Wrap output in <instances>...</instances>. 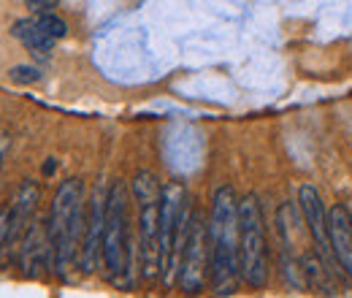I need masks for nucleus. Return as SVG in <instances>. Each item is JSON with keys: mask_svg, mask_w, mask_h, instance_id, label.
I'll return each mask as SVG.
<instances>
[{"mask_svg": "<svg viewBox=\"0 0 352 298\" xmlns=\"http://www.w3.org/2000/svg\"><path fill=\"white\" fill-rule=\"evenodd\" d=\"M85 225H87L85 182L65 179L57 187L52 198V212H49V239H52V255H54L52 268L63 282H71V271L79 266Z\"/></svg>", "mask_w": 352, "mask_h": 298, "instance_id": "f257e3e1", "label": "nucleus"}, {"mask_svg": "<svg viewBox=\"0 0 352 298\" xmlns=\"http://www.w3.org/2000/svg\"><path fill=\"white\" fill-rule=\"evenodd\" d=\"M209 279L214 296H233L241 279L239 268V201L233 187L222 184L209 217Z\"/></svg>", "mask_w": 352, "mask_h": 298, "instance_id": "f03ea898", "label": "nucleus"}, {"mask_svg": "<svg viewBox=\"0 0 352 298\" xmlns=\"http://www.w3.org/2000/svg\"><path fill=\"white\" fill-rule=\"evenodd\" d=\"M103 268L117 288L133 285V244L128 217V187L117 179L106 198V228H103Z\"/></svg>", "mask_w": 352, "mask_h": 298, "instance_id": "7ed1b4c3", "label": "nucleus"}, {"mask_svg": "<svg viewBox=\"0 0 352 298\" xmlns=\"http://www.w3.org/2000/svg\"><path fill=\"white\" fill-rule=\"evenodd\" d=\"M190 217H192V209H190L184 184L168 182L160 198V277L166 288H171L179 279V263H182Z\"/></svg>", "mask_w": 352, "mask_h": 298, "instance_id": "20e7f679", "label": "nucleus"}, {"mask_svg": "<svg viewBox=\"0 0 352 298\" xmlns=\"http://www.w3.org/2000/svg\"><path fill=\"white\" fill-rule=\"evenodd\" d=\"M239 268L241 279L261 290L268 282L271 266H268V239H265L263 209L258 195L247 193L239 201Z\"/></svg>", "mask_w": 352, "mask_h": 298, "instance_id": "39448f33", "label": "nucleus"}, {"mask_svg": "<svg viewBox=\"0 0 352 298\" xmlns=\"http://www.w3.org/2000/svg\"><path fill=\"white\" fill-rule=\"evenodd\" d=\"M133 195L138 201V242H141V274L155 279L160 274V198L163 187L152 171L133 176Z\"/></svg>", "mask_w": 352, "mask_h": 298, "instance_id": "423d86ee", "label": "nucleus"}, {"mask_svg": "<svg viewBox=\"0 0 352 298\" xmlns=\"http://www.w3.org/2000/svg\"><path fill=\"white\" fill-rule=\"evenodd\" d=\"M209 277V225L204 222V217L192 212L190 217V228H187V239H184V250H182V263H179V285L184 293L195 296L204 290Z\"/></svg>", "mask_w": 352, "mask_h": 298, "instance_id": "0eeeda50", "label": "nucleus"}, {"mask_svg": "<svg viewBox=\"0 0 352 298\" xmlns=\"http://www.w3.org/2000/svg\"><path fill=\"white\" fill-rule=\"evenodd\" d=\"M298 206H301V214H304V222H307L309 233H311V239H314V244H317V253L331 263V268H333L336 277L350 279V277L344 274V268H342V266L336 263V257H333L331 236H328V212H325L322 198H320V193H317L314 184H301V190H298Z\"/></svg>", "mask_w": 352, "mask_h": 298, "instance_id": "6e6552de", "label": "nucleus"}, {"mask_svg": "<svg viewBox=\"0 0 352 298\" xmlns=\"http://www.w3.org/2000/svg\"><path fill=\"white\" fill-rule=\"evenodd\" d=\"M106 198L109 190L100 184L92 190V198L87 204V225H85V239H82V253H79V268L85 274H95L98 266L103 263V228H106Z\"/></svg>", "mask_w": 352, "mask_h": 298, "instance_id": "1a4fd4ad", "label": "nucleus"}, {"mask_svg": "<svg viewBox=\"0 0 352 298\" xmlns=\"http://www.w3.org/2000/svg\"><path fill=\"white\" fill-rule=\"evenodd\" d=\"M19 263L25 277L38 279L44 277L46 268H52L54 255H52V239H49V225H44L41 220H33L19 242Z\"/></svg>", "mask_w": 352, "mask_h": 298, "instance_id": "9d476101", "label": "nucleus"}, {"mask_svg": "<svg viewBox=\"0 0 352 298\" xmlns=\"http://www.w3.org/2000/svg\"><path fill=\"white\" fill-rule=\"evenodd\" d=\"M38 195H41L38 184L30 182V179H25L22 187H19V193H16V201H14V206H11V217H8V236H6V247H8V250H16V247H19V242H22V236H25L28 225L36 220L33 214H36Z\"/></svg>", "mask_w": 352, "mask_h": 298, "instance_id": "9b49d317", "label": "nucleus"}, {"mask_svg": "<svg viewBox=\"0 0 352 298\" xmlns=\"http://www.w3.org/2000/svg\"><path fill=\"white\" fill-rule=\"evenodd\" d=\"M328 236L336 263L344 268L352 282V214L347 212V206L336 204L328 209Z\"/></svg>", "mask_w": 352, "mask_h": 298, "instance_id": "f8f14e48", "label": "nucleus"}, {"mask_svg": "<svg viewBox=\"0 0 352 298\" xmlns=\"http://www.w3.org/2000/svg\"><path fill=\"white\" fill-rule=\"evenodd\" d=\"M301 268H304V277H307V290L320 293V296H339L336 282H333L336 274H333L331 263L320 255L317 250L314 253H304Z\"/></svg>", "mask_w": 352, "mask_h": 298, "instance_id": "ddd939ff", "label": "nucleus"}, {"mask_svg": "<svg viewBox=\"0 0 352 298\" xmlns=\"http://www.w3.org/2000/svg\"><path fill=\"white\" fill-rule=\"evenodd\" d=\"M11 33H14V39L22 43L25 49H30L36 57H41V60H49V57H52L54 39H49L44 30H41V25L36 22V17H28V19L14 22Z\"/></svg>", "mask_w": 352, "mask_h": 298, "instance_id": "4468645a", "label": "nucleus"}, {"mask_svg": "<svg viewBox=\"0 0 352 298\" xmlns=\"http://www.w3.org/2000/svg\"><path fill=\"white\" fill-rule=\"evenodd\" d=\"M301 217H298L296 206L290 201L279 206V212H276V233H279L285 250H293V244L301 239Z\"/></svg>", "mask_w": 352, "mask_h": 298, "instance_id": "2eb2a0df", "label": "nucleus"}, {"mask_svg": "<svg viewBox=\"0 0 352 298\" xmlns=\"http://www.w3.org/2000/svg\"><path fill=\"white\" fill-rule=\"evenodd\" d=\"M36 22L41 25V30H44L49 39H54V41H60V39H65L68 36V22L63 19V17H57L54 11H44V14H36Z\"/></svg>", "mask_w": 352, "mask_h": 298, "instance_id": "dca6fc26", "label": "nucleus"}, {"mask_svg": "<svg viewBox=\"0 0 352 298\" xmlns=\"http://www.w3.org/2000/svg\"><path fill=\"white\" fill-rule=\"evenodd\" d=\"M8 74H11V82H16V85H36V82H41V68H36V65H14Z\"/></svg>", "mask_w": 352, "mask_h": 298, "instance_id": "f3484780", "label": "nucleus"}, {"mask_svg": "<svg viewBox=\"0 0 352 298\" xmlns=\"http://www.w3.org/2000/svg\"><path fill=\"white\" fill-rule=\"evenodd\" d=\"M8 217H11V209H0V250L6 247V236H8Z\"/></svg>", "mask_w": 352, "mask_h": 298, "instance_id": "a211bd4d", "label": "nucleus"}, {"mask_svg": "<svg viewBox=\"0 0 352 298\" xmlns=\"http://www.w3.org/2000/svg\"><path fill=\"white\" fill-rule=\"evenodd\" d=\"M30 3V8L36 11V14H44V11H52L54 6H57V0H28Z\"/></svg>", "mask_w": 352, "mask_h": 298, "instance_id": "6ab92c4d", "label": "nucleus"}, {"mask_svg": "<svg viewBox=\"0 0 352 298\" xmlns=\"http://www.w3.org/2000/svg\"><path fill=\"white\" fill-rule=\"evenodd\" d=\"M8 147H11V136H8L6 130L0 128V160L6 158V152H8Z\"/></svg>", "mask_w": 352, "mask_h": 298, "instance_id": "aec40b11", "label": "nucleus"}, {"mask_svg": "<svg viewBox=\"0 0 352 298\" xmlns=\"http://www.w3.org/2000/svg\"><path fill=\"white\" fill-rule=\"evenodd\" d=\"M44 171H46V173H52V171H54V160H49V163L44 166Z\"/></svg>", "mask_w": 352, "mask_h": 298, "instance_id": "412c9836", "label": "nucleus"}]
</instances>
